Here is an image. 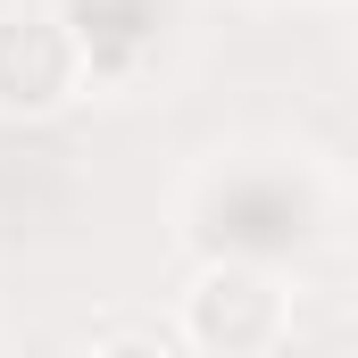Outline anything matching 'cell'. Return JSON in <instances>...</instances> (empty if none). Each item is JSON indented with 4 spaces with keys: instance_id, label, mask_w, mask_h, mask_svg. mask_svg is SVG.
<instances>
[{
    "instance_id": "6da1fadb",
    "label": "cell",
    "mask_w": 358,
    "mask_h": 358,
    "mask_svg": "<svg viewBox=\"0 0 358 358\" xmlns=\"http://www.w3.org/2000/svg\"><path fill=\"white\" fill-rule=\"evenodd\" d=\"M325 234V183L283 150H242L192 192V242L234 267H283Z\"/></svg>"
},
{
    "instance_id": "7a4b0ae2",
    "label": "cell",
    "mask_w": 358,
    "mask_h": 358,
    "mask_svg": "<svg viewBox=\"0 0 358 358\" xmlns=\"http://www.w3.org/2000/svg\"><path fill=\"white\" fill-rule=\"evenodd\" d=\"M183 334L208 358H267L292 334V300L275 267H234V259H208L183 292Z\"/></svg>"
},
{
    "instance_id": "3957f363",
    "label": "cell",
    "mask_w": 358,
    "mask_h": 358,
    "mask_svg": "<svg viewBox=\"0 0 358 358\" xmlns=\"http://www.w3.org/2000/svg\"><path fill=\"white\" fill-rule=\"evenodd\" d=\"M84 84L92 67L59 8H0V108L8 117H50Z\"/></svg>"
},
{
    "instance_id": "277c9868",
    "label": "cell",
    "mask_w": 358,
    "mask_h": 358,
    "mask_svg": "<svg viewBox=\"0 0 358 358\" xmlns=\"http://www.w3.org/2000/svg\"><path fill=\"white\" fill-rule=\"evenodd\" d=\"M59 17L84 50L92 84H134L176 34V0H59Z\"/></svg>"
},
{
    "instance_id": "5b68a950",
    "label": "cell",
    "mask_w": 358,
    "mask_h": 358,
    "mask_svg": "<svg viewBox=\"0 0 358 358\" xmlns=\"http://www.w3.org/2000/svg\"><path fill=\"white\" fill-rule=\"evenodd\" d=\"M92 358H176V350H167L159 334H108V342H100Z\"/></svg>"
}]
</instances>
